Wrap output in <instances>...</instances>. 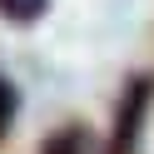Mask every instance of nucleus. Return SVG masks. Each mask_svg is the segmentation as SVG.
Returning a JSON list of instances; mask_svg holds the SVG:
<instances>
[{
    "instance_id": "1",
    "label": "nucleus",
    "mask_w": 154,
    "mask_h": 154,
    "mask_svg": "<svg viewBox=\"0 0 154 154\" xmlns=\"http://www.w3.org/2000/svg\"><path fill=\"white\" fill-rule=\"evenodd\" d=\"M149 100H154V80L149 75H134L119 94V109H114V134L104 144V154H134L139 144V129H144V114H149Z\"/></svg>"
},
{
    "instance_id": "2",
    "label": "nucleus",
    "mask_w": 154,
    "mask_h": 154,
    "mask_svg": "<svg viewBox=\"0 0 154 154\" xmlns=\"http://www.w3.org/2000/svg\"><path fill=\"white\" fill-rule=\"evenodd\" d=\"M40 154H90V134H85V124H65V129H55L50 139L40 144Z\"/></svg>"
},
{
    "instance_id": "3",
    "label": "nucleus",
    "mask_w": 154,
    "mask_h": 154,
    "mask_svg": "<svg viewBox=\"0 0 154 154\" xmlns=\"http://www.w3.org/2000/svg\"><path fill=\"white\" fill-rule=\"evenodd\" d=\"M45 10H50V0H0V15H5V20H15V25L40 20Z\"/></svg>"
},
{
    "instance_id": "4",
    "label": "nucleus",
    "mask_w": 154,
    "mask_h": 154,
    "mask_svg": "<svg viewBox=\"0 0 154 154\" xmlns=\"http://www.w3.org/2000/svg\"><path fill=\"white\" fill-rule=\"evenodd\" d=\"M15 109H20V94H15V85H10V80H0V139L10 134V119H15Z\"/></svg>"
}]
</instances>
